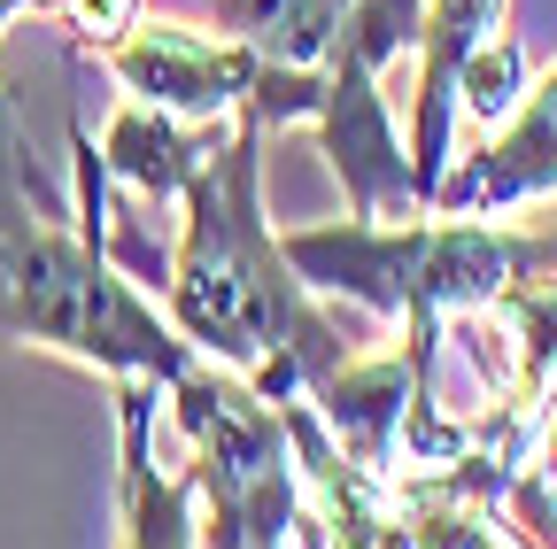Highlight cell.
Listing matches in <instances>:
<instances>
[{
  "mask_svg": "<svg viewBox=\"0 0 557 549\" xmlns=\"http://www.w3.org/2000/svg\"><path fill=\"white\" fill-rule=\"evenodd\" d=\"M263 116H233L178 186L186 217L163 263V317L194 357H218L263 402H318L348 372V349L287 263V240L263 225Z\"/></svg>",
  "mask_w": 557,
  "mask_h": 549,
  "instance_id": "1",
  "label": "cell"
},
{
  "mask_svg": "<svg viewBox=\"0 0 557 549\" xmlns=\"http://www.w3.org/2000/svg\"><path fill=\"white\" fill-rule=\"evenodd\" d=\"M70 148H78V210L62 217L39 194V171L24 155L16 101L0 93V340L54 349L70 364H94L116 379L178 387L201 357L109 255V233H101L109 171H101L94 140L70 132Z\"/></svg>",
  "mask_w": 557,
  "mask_h": 549,
  "instance_id": "2",
  "label": "cell"
},
{
  "mask_svg": "<svg viewBox=\"0 0 557 549\" xmlns=\"http://www.w3.org/2000/svg\"><path fill=\"white\" fill-rule=\"evenodd\" d=\"M287 263L310 287L357 295L387 317H403V340L434 349L442 317H480L496 310L519 279L557 271V233H504L487 217H403V225H364L341 217L318 233H278Z\"/></svg>",
  "mask_w": 557,
  "mask_h": 549,
  "instance_id": "3",
  "label": "cell"
},
{
  "mask_svg": "<svg viewBox=\"0 0 557 549\" xmlns=\"http://www.w3.org/2000/svg\"><path fill=\"white\" fill-rule=\"evenodd\" d=\"M178 426L194 441V496L209 503L201 549H333V526L302 479L287 410L263 402L240 372L194 364L178 387Z\"/></svg>",
  "mask_w": 557,
  "mask_h": 549,
  "instance_id": "4",
  "label": "cell"
},
{
  "mask_svg": "<svg viewBox=\"0 0 557 549\" xmlns=\"http://www.w3.org/2000/svg\"><path fill=\"white\" fill-rule=\"evenodd\" d=\"M109 78L139 101L186 124H225V116H263V124H310L325 101L318 71H287L240 39H225L218 24H178V16H132L109 47Z\"/></svg>",
  "mask_w": 557,
  "mask_h": 549,
  "instance_id": "5",
  "label": "cell"
},
{
  "mask_svg": "<svg viewBox=\"0 0 557 549\" xmlns=\"http://www.w3.org/2000/svg\"><path fill=\"white\" fill-rule=\"evenodd\" d=\"M527 93V62L504 39V0H418V132H410V178L434 210V186L449 178V132L457 109L504 116Z\"/></svg>",
  "mask_w": 557,
  "mask_h": 549,
  "instance_id": "6",
  "label": "cell"
},
{
  "mask_svg": "<svg viewBox=\"0 0 557 549\" xmlns=\"http://www.w3.org/2000/svg\"><path fill=\"white\" fill-rule=\"evenodd\" d=\"M542 194H557V71L527 93V109L465 171H449L434 186V210H449V217H496V210H519V201H542Z\"/></svg>",
  "mask_w": 557,
  "mask_h": 549,
  "instance_id": "7",
  "label": "cell"
},
{
  "mask_svg": "<svg viewBox=\"0 0 557 549\" xmlns=\"http://www.w3.org/2000/svg\"><path fill=\"white\" fill-rule=\"evenodd\" d=\"M116 419H124V526H116V549H201V526H194V479L178 472H156V387L148 379H124L116 395Z\"/></svg>",
  "mask_w": 557,
  "mask_h": 549,
  "instance_id": "8",
  "label": "cell"
},
{
  "mask_svg": "<svg viewBox=\"0 0 557 549\" xmlns=\"http://www.w3.org/2000/svg\"><path fill=\"white\" fill-rule=\"evenodd\" d=\"M209 24L271 62H287V71H325L348 24V0H218Z\"/></svg>",
  "mask_w": 557,
  "mask_h": 549,
  "instance_id": "9",
  "label": "cell"
}]
</instances>
